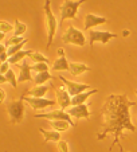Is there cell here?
Returning <instances> with one entry per match:
<instances>
[{
	"label": "cell",
	"instance_id": "cell-1",
	"mask_svg": "<svg viewBox=\"0 0 137 152\" xmlns=\"http://www.w3.org/2000/svg\"><path fill=\"white\" fill-rule=\"evenodd\" d=\"M136 106L134 101H130L126 94H110L106 97L101 109V132L97 135L98 140H103L108 135H113V143L109 147V151L118 145L121 152L124 148L121 145L120 139H124V132H136V126L130 120V108Z\"/></svg>",
	"mask_w": 137,
	"mask_h": 152
},
{
	"label": "cell",
	"instance_id": "cell-2",
	"mask_svg": "<svg viewBox=\"0 0 137 152\" xmlns=\"http://www.w3.org/2000/svg\"><path fill=\"white\" fill-rule=\"evenodd\" d=\"M85 1L87 0H63L62 4L59 6V23H58V27L62 26V23L66 19H73L77 20L78 19V10L82 6Z\"/></svg>",
	"mask_w": 137,
	"mask_h": 152
},
{
	"label": "cell",
	"instance_id": "cell-3",
	"mask_svg": "<svg viewBox=\"0 0 137 152\" xmlns=\"http://www.w3.org/2000/svg\"><path fill=\"white\" fill-rule=\"evenodd\" d=\"M43 11L46 15V24H47V49H50L54 40L55 32H57V18L51 11V1L50 0H44V6H43Z\"/></svg>",
	"mask_w": 137,
	"mask_h": 152
},
{
	"label": "cell",
	"instance_id": "cell-4",
	"mask_svg": "<svg viewBox=\"0 0 137 152\" xmlns=\"http://www.w3.org/2000/svg\"><path fill=\"white\" fill-rule=\"evenodd\" d=\"M24 100L20 97L19 100L11 101L7 104V113L9 116V121L12 124H20L24 120Z\"/></svg>",
	"mask_w": 137,
	"mask_h": 152
},
{
	"label": "cell",
	"instance_id": "cell-5",
	"mask_svg": "<svg viewBox=\"0 0 137 152\" xmlns=\"http://www.w3.org/2000/svg\"><path fill=\"white\" fill-rule=\"evenodd\" d=\"M62 42L65 45H75V46L83 47L86 45V37L81 30L75 28L73 24H70L66 32L62 35Z\"/></svg>",
	"mask_w": 137,
	"mask_h": 152
},
{
	"label": "cell",
	"instance_id": "cell-6",
	"mask_svg": "<svg viewBox=\"0 0 137 152\" xmlns=\"http://www.w3.org/2000/svg\"><path fill=\"white\" fill-rule=\"evenodd\" d=\"M35 118H46V120H49V121L65 120L71 126H75V123L73 121V117L68 115L65 109H55V110L46 112V113H36V115H35Z\"/></svg>",
	"mask_w": 137,
	"mask_h": 152
},
{
	"label": "cell",
	"instance_id": "cell-7",
	"mask_svg": "<svg viewBox=\"0 0 137 152\" xmlns=\"http://www.w3.org/2000/svg\"><path fill=\"white\" fill-rule=\"evenodd\" d=\"M118 34H113L109 31H97V30H89V46L93 49L95 42H101L102 45H106L110 39L117 38Z\"/></svg>",
	"mask_w": 137,
	"mask_h": 152
},
{
	"label": "cell",
	"instance_id": "cell-8",
	"mask_svg": "<svg viewBox=\"0 0 137 152\" xmlns=\"http://www.w3.org/2000/svg\"><path fill=\"white\" fill-rule=\"evenodd\" d=\"M23 100L26 101L30 106H31L34 110H40L46 109V108H49V106H54L57 104V101L54 100H49V98H44V97H28V96H22Z\"/></svg>",
	"mask_w": 137,
	"mask_h": 152
},
{
	"label": "cell",
	"instance_id": "cell-9",
	"mask_svg": "<svg viewBox=\"0 0 137 152\" xmlns=\"http://www.w3.org/2000/svg\"><path fill=\"white\" fill-rule=\"evenodd\" d=\"M58 78H59V80L62 81L63 83H65V88L67 89L68 94L71 96V97H74V96L79 94V93L86 92V90H90V88H91V86H90V85H87V83L73 82V81H70V80H66V78L63 77L62 74L58 75Z\"/></svg>",
	"mask_w": 137,
	"mask_h": 152
},
{
	"label": "cell",
	"instance_id": "cell-10",
	"mask_svg": "<svg viewBox=\"0 0 137 152\" xmlns=\"http://www.w3.org/2000/svg\"><path fill=\"white\" fill-rule=\"evenodd\" d=\"M51 88L55 86L51 85ZM55 93H57V104L62 108V109H67L71 105V96L68 94L67 89L65 86H57L55 88Z\"/></svg>",
	"mask_w": 137,
	"mask_h": 152
},
{
	"label": "cell",
	"instance_id": "cell-11",
	"mask_svg": "<svg viewBox=\"0 0 137 152\" xmlns=\"http://www.w3.org/2000/svg\"><path fill=\"white\" fill-rule=\"evenodd\" d=\"M66 112L71 116L73 118H75V120H78V118H89L91 116V112L89 110L87 104H81V105L70 106V108H67Z\"/></svg>",
	"mask_w": 137,
	"mask_h": 152
},
{
	"label": "cell",
	"instance_id": "cell-12",
	"mask_svg": "<svg viewBox=\"0 0 137 152\" xmlns=\"http://www.w3.org/2000/svg\"><path fill=\"white\" fill-rule=\"evenodd\" d=\"M17 67H19V70H20L19 77H17V83L24 82V81H34V78L31 77L32 69L26 59H23L20 63H17Z\"/></svg>",
	"mask_w": 137,
	"mask_h": 152
},
{
	"label": "cell",
	"instance_id": "cell-13",
	"mask_svg": "<svg viewBox=\"0 0 137 152\" xmlns=\"http://www.w3.org/2000/svg\"><path fill=\"white\" fill-rule=\"evenodd\" d=\"M108 22L105 16H98V15H94V14H87L85 16V26L83 28L87 31V30H91L93 27L95 26H100V24H103Z\"/></svg>",
	"mask_w": 137,
	"mask_h": 152
},
{
	"label": "cell",
	"instance_id": "cell-14",
	"mask_svg": "<svg viewBox=\"0 0 137 152\" xmlns=\"http://www.w3.org/2000/svg\"><path fill=\"white\" fill-rule=\"evenodd\" d=\"M57 51H58V54H59V58L52 63L51 69L54 70V72H63V70H68V65H70V63L67 62V58H66V55H65V50H63L62 47H59Z\"/></svg>",
	"mask_w": 137,
	"mask_h": 152
},
{
	"label": "cell",
	"instance_id": "cell-15",
	"mask_svg": "<svg viewBox=\"0 0 137 152\" xmlns=\"http://www.w3.org/2000/svg\"><path fill=\"white\" fill-rule=\"evenodd\" d=\"M95 93H98V89H90V90H86V92L74 96V97H71V106L85 104L86 100H87V98H90V96L95 94Z\"/></svg>",
	"mask_w": 137,
	"mask_h": 152
},
{
	"label": "cell",
	"instance_id": "cell-16",
	"mask_svg": "<svg viewBox=\"0 0 137 152\" xmlns=\"http://www.w3.org/2000/svg\"><path fill=\"white\" fill-rule=\"evenodd\" d=\"M91 67L85 65V63H79V62H71L68 65V72L71 75H79V74H83L86 72H90Z\"/></svg>",
	"mask_w": 137,
	"mask_h": 152
},
{
	"label": "cell",
	"instance_id": "cell-17",
	"mask_svg": "<svg viewBox=\"0 0 137 152\" xmlns=\"http://www.w3.org/2000/svg\"><path fill=\"white\" fill-rule=\"evenodd\" d=\"M49 92V86L47 85H35L32 89H28L24 96L28 97H44L46 93Z\"/></svg>",
	"mask_w": 137,
	"mask_h": 152
},
{
	"label": "cell",
	"instance_id": "cell-18",
	"mask_svg": "<svg viewBox=\"0 0 137 152\" xmlns=\"http://www.w3.org/2000/svg\"><path fill=\"white\" fill-rule=\"evenodd\" d=\"M39 132L43 135L44 137V141H54V143H58L60 139V132L52 129V131H49V129H44V128H39Z\"/></svg>",
	"mask_w": 137,
	"mask_h": 152
},
{
	"label": "cell",
	"instance_id": "cell-19",
	"mask_svg": "<svg viewBox=\"0 0 137 152\" xmlns=\"http://www.w3.org/2000/svg\"><path fill=\"white\" fill-rule=\"evenodd\" d=\"M32 53H34V50H20L16 54L11 55V57L8 58V62L11 63V65H17V63H20L23 59H26V57H30Z\"/></svg>",
	"mask_w": 137,
	"mask_h": 152
},
{
	"label": "cell",
	"instance_id": "cell-20",
	"mask_svg": "<svg viewBox=\"0 0 137 152\" xmlns=\"http://www.w3.org/2000/svg\"><path fill=\"white\" fill-rule=\"evenodd\" d=\"M52 80H54V77H52L49 72L35 73V77H34L35 85H46V82H47V81H52Z\"/></svg>",
	"mask_w": 137,
	"mask_h": 152
},
{
	"label": "cell",
	"instance_id": "cell-21",
	"mask_svg": "<svg viewBox=\"0 0 137 152\" xmlns=\"http://www.w3.org/2000/svg\"><path fill=\"white\" fill-rule=\"evenodd\" d=\"M50 125L52 126V129H55V131H58V132H65V131H68V128H70V124L67 123V121L65 120H57V121H49Z\"/></svg>",
	"mask_w": 137,
	"mask_h": 152
},
{
	"label": "cell",
	"instance_id": "cell-22",
	"mask_svg": "<svg viewBox=\"0 0 137 152\" xmlns=\"http://www.w3.org/2000/svg\"><path fill=\"white\" fill-rule=\"evenodd\" d=\"M27 31V26L23 22H20V20H15V24H14V34L12 35H19V37H23V35L26 34Z\"/></svg>",
	"mask_w": 137,
	"mask_h": 152
},
{
	"label": "cell",
	"instance_id": "cell-23",
	"mask_svg": "<svg viewBox=\"0 0 137 152\" xmlns=\"http://www.w3.org/2000/svg\"><path fill=\"white\" fill-rule=\"evenodd\" d=\"M4 75H6V78H7V82L15 89V88L17 86V77H16V74H15V72L12 69H9Z\"/></svg>",
	"mask_w": 137,
	"mask_h": 152
},
{
	"label": "cell",
	"instance_id": "cell-24",
	"mask_svg": "<svg viewBox=\"0 0 137 152\" xmlns=\"http://www.w3.org/2000/svg\"><path fill=\"white\" fill-rule=\"evenodd\" d=\"M28 58H30V59H31L34 63H39V62H46V63H49V58L46 57V55H43L42 53H36V51H34Z\"/></svg>",
	"mask_w": 137,
	"mask_h": 152
},
{
	"label": "cell",
	"instance_id": "cell-25",
	"mask_svg": "<svg viewBox=\"0 0 137 152\" xmlns=\"http://www.w3.org/2000/svg\"><path fill=\"white\" fill-rule=\"evenodd\" d=\"M24 40H27V38H24V37H19V35H12L11 38H8V39L6 40V45L7 47H9V46H12V45H19V43H22V42H24Z\"/></svg>",
	"mask_w": 137,
	"mask_h": 152
},
{
	"label": "cell",
	"instance_id": "cell-26",
	"mask_svg": "<svg viewBox=\"0 0 137 152\" xmlns=\"http://www.w3.org/2000/svg\"><path fill=\"white\" fill-rule=\"evenodd\" d=\"M24 43H27V40H24V42L19 43V45H12V46L7 47V54H8V57H11V55L16 54L17 51L23 50V47H24Z\"/></svg>",
	"mask_w": 137,
	"mask_h": 152
},
{
	"label": "cell",
	"instance_id": "cell-27",
	"mask_svg": "<svg viewBox=\"0 0 137 152\" xmlns=\"http://www.w3.org/2000/svg\"><path fill=\"white\" fill-rule=\"evenodd\" d=\"M31 69L35 73H42V72H49L50 66H49V63H46V62H39V63H35L34 66H31Z\"/></svg>",
	"mask_w": 137,
	"mask_h": 152
},
{
	"label": "cell",
	"instance_id": "cell-28",
	"mask_svg": "<svg viewBox=\"0 0 137 152\" xmlns=\"http://www.w3.org/2000/svg\"><path fill=\"white\" fill-rule=\"evenodd\" d=\"M0 31L4 32V34H8V32L14 31V26L6 20H0Z\"/></svg>",
	"mask_w": 137,
	"mask_h": 152
},
{
	"label": "cell",
	"instance_id": "cell-29",
	"mask_svg": "<svg viewBox=\"0 0 137 152\" xmlns=\"http://www.w3.org/2000/svg\"><path fill=\"white\" fill-rule=\"evenodd\" d=\"M58 149H59V152H70V149H68V144H67L66 140L58 141Z\"/></svg>",
	"mask_w": 137,
	"mask_h": 152
},
{
	"label": "cell",
	"instance_id": "cell-30",
	"mask_svg": "<svg viewBox=\"0 0 137 152\" xmlns=\"http://www.w3.org/2000/svg\"><path fill=\"white\" fill-rule=\"evenodd\" d=\"M9 66H11V63H9L8 61H6V62L1 63V66H0V74H6V73L11 69Z\"/></svg>",
	"mask_w": 137,
	"mask_h": 152
},
{
	"label": "cell",
	"instance_id": "cell-31",
	"mask_svg": "<svg viewBox=\"0 0 137 152\" xmlns=\"http://www.w3.org/2000/svg\"><path fill=\"white\" fill-rule=\"evenodd\" d=\"M6 100H7V93H6V90L0 88V104H4V102H6Z\"/></svg>",
	"mask_w": 137,
	"mask_h": 152
},
{
	"label": "cell",
	"instance_id": "cell-32",
	"mask_svg": "<svg viewBox=\"0 0 137 152\" xmlns=\"http://www.w3.org/2000/svg\"><path fill=\"white\" fill-rule=\"evenodd\" d=\"M8 54H7V51L6 53H1V54H0V61H1V62H6V61H8Z\"/></svg>",
	"mask_w": 137,
	"mask_h": 152
},
{
	"label": "cell",
	"instance_id": "cell-33",
	"mask_svg": "<svg viewBox=\"0 0 137 152\" xmlns=\"http://www.w3.org/2000/svg\"><path fill=\"white\" fill-rule=\"evenodd\" d=\"M6 51H7V46L4 43H0V54H1V53H6Z\"/></svg>",
	"mask_w": 137,
	"mask_h": 152
},
{
	"label": "cell",
	"instance_id": "cell-34",
	"mask_svg": "<svg viewBox=\"0 0 137 152\" xmlns=\"http://www.w3.org/2000/svg\"><path fill=\"white\" fill-rule=\"evenodd\" d=\"M6 82H7L6 75H4V74H0V85H3V83H6Z\"/></svg>",
	"mask_w": 137,
	"mask_h": 152
},
{
	"label": "cell",
	"instance_id": "cell-35",
	"mask_svg": "<svg viewBox=\"0 0 137 152\" xmlns=\"http://www.w3.org/2000/svg\"><path fill=\"white\" fill-rule=\"evenodd\" d=\"M4 38H6V34H4V32H1V31H0V43H3Z\"/></svg>",
	"mask_w": 137,
	"mask_h": 152
},
{
	"label": "cell",
	"instance_id": "cell-36",
	"mask_svg": "<svg viewBox=\"0 0 137 152\" xmlns=\"http://www.w3.org/2000/svg\"><path fill=\"white\" fill-rule=\"evenodd\" d=\"M122 35H124V37H128V35H129V31H126V30H125V31L122 32Z\"/></svg>",
	"mask_w": 137,
	"mask_h": 152
},
{
	"label": "cell",
	"instance_id": "cell-37",
	"mask_svg": "<svg viewBox=\"0 0 137 152\" xmlns=\"http://www.w3.org/2000/svg\"><path fill=\"white\" fill-rule=\"evenodd\" d=\"M1 63H3V62H1V61H0V66H1Z\"/></svg>",
	"mask_w": 137,
	"mask_h": 152
},
{
	"label": "cell",
	"instance_id": "cell-38",
	"mask_svg": "<svg viewBox=\"0 0 137 152\" xmlns=\"http://www.w3.org/2000/svg\"><path fill=\"white\" fill-rule=\"evenodd\" d=\"M134 93H136V96H137V90H136V92H134Z\"/></svg>",
	"mask_w": 137,
	"mask_h": 152
}]
</instances>
